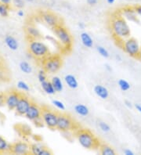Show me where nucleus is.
I'll return each mask as SVG.
<instances>
[{
	"label": "nucleus",
	"instance_id": "obj_13",
	"mask_svg": "<svg viewBox=\"0 0 141 155\" xmlns=\"http://www.w3.org/2000/svg\"><path fill=\"white\" fill-rule=\"evenodd\" d=\"M10 153L17 155H26L30 153V144L23 141H18L11 144Z\"/></svg>",
	"mask_w": 141,
	"mask_h": 155
},
{
	"label": "nucleus",
	"instance_id": "obj_39",
	"mask_svg": "<svg viewBox=\"0 0 141 155\" xmlns=\"http://www.w3.org/2000/svg\"><path fill=\"white\" fill-rule=\"evenodd\" d=\"M17 14L19 17H25V13L22 9H20V10H18V11L17 12Z\"/></svg>",
	"mask_w": 141,
	"mask_h": 155
},
{
	"label": "nucleus",
	"instance_id": "obj_9",
	"mask_svg": "<svg viewBox=\"0 0 141 155\" xmlns=\"http://www.w3.org/2000/svg\"><path fill=\"white\" fill-rule=\"evenodd\" d=\"M42 107L36 103L32 102L30 107L28 108V111L25 114V117L29 121H33L35 125H38V124H40L41 125H43V121L42 119Z\"/></svg>",
	"mask_w": 141,
	"mask_h": 155
},
{
	"label": "nucleus",
	"instance_id": "obj_18",
	"mask_svg": "<svg viewBox=\"0 0 141 155\" xmlns=\"http://www.w3.org/2000/svg\"><path fill=\"white\" fill-rule=\"evenodd\" d=\"M64 80L66 85H68L70 89H77L78 86H79V82H78L77 78L73 74H67L64 77Z\"/></svg>",
	"mask_w": 141,
	"mask_h": 155
},
{
	"label": "nucleus",
	"instance_id": "obj_38",
	"mask_svg": "<svg viewBox=\"0 0 141 155\" xmlns=\"http://www.w3.org/2000/svg\"><path fill=\"white\" fill-rule=\"evenodd\" d=\"M86 2L89 6H95L98 3L99 0H86Z\"/></svg>",
	"mask_w": 141,
	"mask_h": 155
},
{
	"label": "nucleus",
	"instance_id": "obj_35",
	"mask_svg": "<svg viewBox=\"0 0 141 155\" xmlns=\"http://www.w3.org/2000/svg\"><path fill=\"white\" fill-rule=\"evenodd\" d=\"M52 154H53L52 151L49 150L46 147H44L43 150H42L39 153V155H52Z\"/></svg>",
	"mask_w": 141,
	"mask_h": 155
},
{
	"label": "nucleus",
	"instance_id": "obj_49",
	"mask_svg": "<svg viewBox=\"0 0 141 155\" xmlns=\"http://www.w3.org/2000/svg\"><path fill=\"white\" fill-rule=\"evenodd\" d=\"M35 0H25V2H34Z\"/></svg>",
	"mask_w": 141,
	"mask_h": 155
},
{
	"label": "nucleus",
	"instance_id": "obj_50",
	"mask_svg": "<svg viewBox=\"0 0 141 155\" xmlns=\"http://www.w3.org/2000/svg\"><path fill=\"white\" fill-rule=\"evenodd\" d=\"M0 61H1V59H0Z\"/></svg>",
	"mask_w": 141,
	"mask_h": 155
},
{
	"label": "nucleus",
	"instance_id": "obj_5",
	"mask_svg": "<svg viewBox=\"0 0 141 155\" xmlns=\"http://www.w3.org/2000/svg\"><path fill=\"white\" fill-rule=\"evenodd\" d=\"M42 68L49 73L55 74L58 72L63 64L61 57L59 55H49L44 60H42Z\"/></svg>",
	"mask_w": 141,
	"mask_h": 155
},
{
	"label": "nucleus",
	"instance_id": "obj_23",
	"mask_svg": "<svg viewBox=\"0 0 141 155\" xmlns=\"http://www.w3.org/2000/svg\"><path fill=\"white\" fill-rule=\"evenodd\" d=\"M10 149L11 144H9L6 139L0 136V153H10Z\"/></svg>",
	"mask_w": 141,
	"mask_h": 155
},
{
	"label": "nucleus",
	"instance_id": "obj_1",
	"mask_svg": "<svg viewBox=\"0 0 141 155\" xmlns=\"http://www.w3.org/2000/svg\"><path fill=\"white\" fill-rule=\"evenodd\" d=\"M110 29L112 35L119 43H121L131 35V30L128 23L120 13L113 16L110 21Z\"/></svg>",
	"mask_w": 141,
	"mask_h": 155
},
{
	"label": "nucleus",
	"instance_id": "obj_21",
	"mask_svg": "<svg viewBox=\"0 0 141 155\" xmlns=\"http://www.w3.org/2000/svg\"><path fill=\"white\" fill-rule=\"evenodd\" d=\"M41 87L42 89V90L45 92L46 94L49 95H53L56 93V90H55L54 87H53V84L51 82V81H43L41 83Z\"/></svg>",
	"mask_w": 141,
	"mask_h": 155
},
{
	"label": "nucleus",
	"instance_id": "obj_3",
	"mask_svg": "<svg viewBox=\"0 0 141 155\" xmlns=\"http://www.w3.org/2000/svg\"><path fill=\"white\" fill-rule=\"evenodd\" d=\"M28 52L32 53L35 59L42 61L50 55L49 48L45 42L40 39L29 40L28 46Z\"/></svg>",
	"mask_w": 141,
	"mask_h": 155
},
{
	"label": "nucleus",
	"instance_id": "obj_40",
	"mask_svg": "<svg viewBox=\"0 0 141 155\" xmlns=\"http://www.w3.org/2000/svg\"><path fill=\"white\" fill-rule=\"evenodd\" d=\"M124 154L125 155H134V153L131 150L126 149L124 150Z\"/></svg>",
	"mask_w": 141,
	"mask_h": 155
},
{
	"label": "nucleus",
	"instance_id": "obj_45",
	"mask_svg": "<svg viewBox=\"0 0 141 155\" xmlns=\"http://www.w3.org/2000/svg\"><path fill=\"white\" fill-rule=\"evenodd\" d=\"M104 67H105V69L107 71H112V68H111V67L110 66L109 64H106L105 65H104Z\"/></svg>",
	"mask_w": 141,
	"mask_h": 155
},
{
	"label": "nucleus",
	"instance_id": "obj_27",
	"mask_svg": "<svg viewBox=\"0 0 141 155\" xmlns=\"http://www.w3.org/2000/svg\"><path fill=\"white\" fill-rule=\"evenodd\" d=\"M10 10V5L2 3L0 2V17H7Z\"/></svg>",
	"mask_w": 141,
	"mask_h": 155
},
{
	"label": "nucleus",
	"instance_id": "obj_8",
	"mask_svg": "<svg viewBox=\"0 0 141 155\" xmlns=\"http://www.w3.org/2000/svg\"><path fill=\"white\" fill-rule=\"evenodd\" d=\"M59 114L47 107H42V119L44 125L50 129H56Z\"/></svg>",
	"mask_w": 141,
	"mask_h": 155
},
{
	"label": "nucleus",
	"instance_id": "obj_2",
	"mask_svg": "<svg viewBox=\"0 0 141 155\" xmlns=\"http://www.w3.org/2000/svg\"><path fill=\"white\" fill-rule=\"evenodd\" d=\"M75 136L79 144L85 149L96 150L101 145L97 137L89 129H78L75 132Z\"/></svg>",
	"mask_w": 141,
	"mask_h": 155
},
{
	"label": "nucleus",
	"instance_id": "obj_33",
	"mask_svg": "<svg viewBox=\"0 0 141 155\" xmlns=\"http://www.w3.org/2000/svg\"><path fill=\"white\" fill-rule=\"evenodd\" d=\"M98 125H99V128L100 129V130L103 133H108L111 131V127L109 126V125L107 123L104 122V121H100L98 123Z\"/></svg>",
	"mask_w": 141,
	"mask_h": 155
},
{
	"label": "nucleus",
	"instance_id": "obj_44",
	"mask_svg": "<svg viewBox=\"0 0 141 155\" xmlns=\"http://www.w3.org/2000/svg\"><path fill=\"white\" fill-rule=\"evenodd\" d=\"M135 107H136V110L141 114V105L140 104H136Z\"/></svg>",
	"mask_w": 141,
	"mask_h": 155
},
{
	"label": "nucleus",
	"instance_id": "obj_36",
	"mask_svg": "<svg viewBox=\"0 0 141 155\" xmlns=\"http://www.w3.org/2000/svg\"><path fill=\"white\" fill-rule=\"evenodd\" d=\"M5 97H6V94L0 93V107L5 105Z\"/></svg>",
	"mask_w": 141,
	"mask_h": 155
},
{
	"label": "nucleus",
	"instance_id": "obj_42",
	"mask_svg": "<svg viewBox=\"0 0 141 155\" xmlns=\"http://www.w3.org/2000/svg\"><path fill=\"white\" fill-rule=\"evenodd\" d=\"M125 104H126V106L127 107L129 108L133 107V104H132V103L130 102V101H129V100H126V101H125Z\"/></svg>",
	"mask_w": 141,
	"mask_h": 155
},
{
	"label": "nucleus",
	"instance_id": "obj_15",
	"mask_svg": "<svg viewBox=\"0 0 141 155\" xmlns=\"http://www.w3.org/2000/svg\"><path fill=\"white\" fill-rule=\"evenodd\" d=\"M25 32L29 40L41 39L42 34L37 27L33 25H28L25 28Z\"/></svg>",
	"mask_w": 141,
	"mask_h": 155
},
{
	"label": "nucleus",
	"instance_id": "obj_28",
	"mask_svg": "<svg viewBox=\"0 0 141 155\" xmlns=\"http://www.w3.org/2000/svg\"><path fill=\"white\" fill-rule=\"evenodd\" d=\"M118 84H119V86L121 90L124 91V92L125 91H128L130 89V84L125 79L119 80Z\"/></svg>",
	"mask_w": 141,
	"mask_h": 155
},
{
	"label": "nucleus",
	"instance_id": "obj_43",
	"mask_svg": "<svg viewBox=\"0 0 141 155\" xmlns=\"http://www.w3.org/2000/svg\"><path fill=\"white\" fill-rule=\"evenodd\" d=\"M0 2H2V3L7 4V5H10L12 2V0H0Z\"/></svg>",
	"mask_w": 141,
	"mask_h": 155
},
{
	"label": "nucleus",
	"instance_id": "obj_34",
	"mask_svg": "<svg viewBox=\"0 0 141 155\" xmlns=\"http://www.w3.org/2000/svg\"><path fill=\"white\" fill-rule=\"evenodd\" d=\"M52 104H53V106L56 107L57 109L60 110H65V106H64V103L61 102L60 100H53L52 101Z\"/></svg>",
	"mask_w": 141,
	"mask_h": 155
},
{
	"label": "nucleus",
	"instance_id": "obj_22",
	"mask_svg": "<svg viewBox=\"0 0 141 155\" xmlns=\"http://www.w3.org/2000/svg\"><path fill=\"white\" fill-rule=\"evenodd\" d=\"M75 113L82 117H86L89 114V110L88 107H86L84 104H79L75 106Z\"/></svg>",
	"mask_w": 141,
	"mask_h": 155
},
{
	"label": "nucleus",
	"instance_id": "obj_30",
	"mask_svg": "<svg viewBox=\"0 0 141 155\" xmlns=\"http://www.w3.org/2000/svg\"><path fill=\"white\" fill-rule=\"evenodd\" d=\"M17 86L20 90L23 91V92H28L30 90V87H29L28 84L24 81H19L17 83Z\"/></svg>",
	"mask_w": 141,
	"mask_h": 155
},
{
	"label": "nucleus",
	"instance_id": "obj_32",
	"mask_svg": "<svg viewBox=\"0 0 141 155\" xmlns=\"http://www.w3.org/2000/svg\"><path fill=\"white\" fill-rule=\"evenodd\" d=\"M46 73L47 72L44 70L43 68L39 71V73H38V79H39V81L40 83H42V82H43V81L47 80Z\"/></svg>",
	"mask_w": 141,
	"mask_h": 155
},
{
	"label": "nucleus",
	"instance_id": "obj_41",
	"mask_svg": "<svg viewBox=\"0 0 141 155\" xmlns=\"http://www.w3.org/2000/svg\"><path fill=\"white\" fill-rule=\"evenodd\" d=\"M78 27H79V28L80 29H85V28H86V25H85V23L83 22H79V24H78Z\"/></svg>",
	"mask_w": 141,
	"mask_h": 155
},
{
	"label": "nucleus",
	"instance_id": "obj_10",
	"mask_svg": "<svg viewBox=\"0 0 141 155\" xmlns=\"http://www.w3.org/2000/svg\"><path fill=\"white\" fill-rule=\"evenodd\" d=\"M40 18L43 21L45 25L53 29L59 25H62L60 23V19L59 18V17H57V15H56L53 12L48 11V10L42 12Z\"/></svg>",
	"mask_w": 141,
	"mask_h": 155
},
{
	"label": "nucleus",
	"instance_id": "obj_26",
	"mask_svg": "<svg viewBox=\"0 0 141 155\" xmlns=\"http://www.w3.org/2000/svg\"><path fill=\"white\" fill-rule=\"evenodd\" d=\"M19 68L20 70L25 73L26 74H31L32 72V67L31 66V64L27 61H21L20 64H19Z\"/></svg>",
	"mask_w": 141,
	"mask_h": 155
},
{
	"label": "nucleus",
	"instance_id": "obj_37",
	"mask_svg": "<svg viewBox=\"0 0 141 155\" xmlns=\"http://www.w3.org/2000/svg\"><path fill=\"white\" fill-rule=\"evenodd\" d=\"M134 10L138 16L141 17V5H137V6H134Z\"/></svg>",
	"mask_w": 141,
	"mask_h": 155
},
{
	"label": "nucleus",
	"instance_id": "obj_31",
	"mask_svg": "<svg viewBox=\"0 0 141 155\" xmlns=\"http://www.w3.org/2000/svg\"><path fill=\"white\" fill-rule=\"evenodd\" d=\"M96 50H97L98 53H99L101 57H104V58H108V57H109V52L107 51V49H105L104 47H103V46H100V45L97 46V47H96Z\"/></svg>",
	"mask_w": 141,
	"mask_h": 155
},
{
	"label": "nucleus",
	"instance_id": "obj_29",
	"mask_svg": "<svg viewBox=\"0 0 141 155\" xmlns=\"http://www.w3.org/2000/svg\"><path fill=\"white\" fill-rule=\"evenodd\" d=\"M11 5L16 9H23L25 6V0H12Z\"/></svg>",
	"mask_w": 141,
	"mask_h": 155
},
{
	"label": "nucleus",
	"instance_id": "obj_16",
	"mask_svg": "<svg viewBox=\"0 0 141 155\" xmlns=\"http://www.w3.org/2000/svg\"><path fill=\"white\" fill-rule=\"evenodd\" d=\"M93 91L95 94L99 98L102 100H106L109 97V92L108 89L102 85H96L93 88Z\"/></svg>",
	"mask_w": 141,
	"mask_h": 155
},
{
	"label": "nucleus",
	"instance_id": "obj_12",
	"mask_svg": "<svg viewBox=\"0 0 141 155\" xmlns=\"http://www.w3.org/2000/svg\"><path fill=\"white\" fill-rule=\"evenodd\" d=\"M32 101L25 95H21V99L19 100L18 104L16 107L15 113L19 116H25V114L28 111V108L30 107Z\"/></svg>",
	"mask_w": 141,
	"mask_h": 155
},
{
	"label": "nucleus",
	"instance_id": "obj_14",
	"mask_svg": "<svg viewBox=\"0 0 141 155\" xmlns=\"http://www.w3.org/2000/svg\"><path fill=\"white\" fill-rule=\"evenodd\" d=\"M122 17H123L127 21H130L132 22H139L137 18V14L134 10L133 7H126L123 8L120 12Z\"/></svg>",
	"mask_w": 141,
	"mask_h": 155
},
{
	"label": "nucleus",
	"instance_id": "obj_6",
	"mask_svg": "<svg viewBox=\"0 0 141 155\" xmlns=\"http://www.w3.org/2000/svg\"><path fill=\"white\" fill-rule=\"evenodd\" d=\"M119 45L122 48L123 51L126 54H128L129 57H134V58L138 57L139 50L141 49V45L137 39H136L135 38H133V37H129V38L125 39L124 41H122L119 44Z\"/></svg>",
	"mask_w": 141,
	"mask_h": 155
},
{
	"label": "nucleus",
	"instance_id": "obj_11",
	"mask_svg": "<svg viewBox=\"0 0 141 155\" xmlns=\"http://www.w3.org/2000/svg\"><path fill=\"white\" fill-rule=\"evenodd\" d=\"M21 95L17 91L12 90L6 93L5 97V106L9 109V110H14L19 100L21 99Z\"/></svg>",
	"mask_w": 141,
	"mask_h": 155
},
{
	"label": "nucleus",
	"instance_id": "obj_20",
	"mask_svg": "<svg viewBox=\"0 0 141 155\" xmlns=\"http://www.w3.org/2000/svg\"><path fill=\"white\" fill-rule=\"evenodd\" d=\"M50 81L52 84H53L56 92H57V93L62 92L63 89H64V83H63L62 80H61L60 77H58V76H53V77H52Z\"/></svg>",
	"mask_w": 141,
	"mask_h": 155
},
{
	"label": "nucleus",
	"instance_id": "obj_46",
	"mask_svg": "<svg viewBox=\"0 0 141 155\" xmlns=\"http://www.w3.org/2000/svg\"><path fill=\"white\" fill-rule=\"evenodd\" d=\"M115 60H116L117 61H119V62H121V61H122V58L120 55H115Z\"/></svg>",
	"mask_w": 141,
	"mask_h": 155
},
{
	"label": "nucleus",
	"instance_id": "obj_17",
	"mask_svg": "<svg viewBox=\"0 0 141 155\" xmlns=\"http://www.w3.org/2000/svg\"><path fill=\"white\" fill-rule=\"evenodd\" d=\"M4 43L12 51H16L19 48V42L13 36L7 35L4 38Z\"/></svg>",
	"mask_w": 141,
	"mask_h": 155
},
{
	"label": "nucleus",
	"instance_id": "obj_19",
	"mask_svg": "<svg viewBox=\"0 0 141 155\" xmlns=\"http://www.w3.org/2000/svg\"><path fill=\"white\" fill-rule=\"evenodd\" d=\"M80 38H81L82 43L83 44L85 47L92 48L93 45V40L92 37L87 32H82L80 35Z\"/></svg>",
	"mask_w": 141,
	"mask_h": 155
},
{
	"label": "nucleus",
	"instance_id": "obj_25",
	"mask_svg": "<svg viewBox=\"0 0 141 155\" xmlns=\"http://www.w3.org/2000/svg\"><path fill=\"white\" fill-rule=\"evenodd\" d=\"M45 147L43 145L40 143H35L30 145V153L34 155H39L40 152Z\"/></svg>",
	"mask_w": 141,
	"mask_h": 155
},
{
	"label": "nucleus",
	"instance_id": "obj_47",
	"mask_svg": "<svg viewBox=\"0 0 141 155\" xmlns=\"http://www.w3.org/2000/svg\"><path fill=\"white\" fill-rule=\"evenodd\" d=\"M106 1H107V2L108 4H113L115 2V0H106Z\"/></svg>",
	"mask_w": 141,
	"mask_h": 155
},
{
	"label": "nucleus",
	"instance_id": "obj_48",
	"mask_svg": "<svg viewBox=\"0 0 141 155\" xmlns=\"http://www.w3.org/2000/svg\"><path fill=\"white\" fill-rule=\"evenodd\" d=\"M137 58H139V60H140V61H141V49H140V50H139V55H138V57H137Z\"/></svg>",
	"mask_w": 141,
	"mask_h": 155
},
{
	"label": "nucleus",
	"instance_id": "obj_24",
	"mask_svg": "<svg viewBox=\"0 0 141 155\" xmlns=\"http://www.w3.org/2000/svg\"><path fill=\"white\" fill-rule=\"evenodd\" d=\"M100 153L102 155H115V150L111 147V146L107 145V144H101L99 147Z\"/></svg>",
	"mask_w": 141,
	"mask_h": 155
},
{
	"label": "nucleus",
	"instance_id": "obj_4",
	"mask_svg": "<svg viewBox=\"0 0 141 155\" xmlns=\"http://www.w3.org/2000/svg\"><path fill=\"white\" fill-rule=\"evenodd\" d=\"M53 33L57 39V42L60 44L63 49H66L67 51L68 49H72L73 38H72V36L69 32V31L66 28L64 25H60L54 28Z\"/></svg>",
	"mask_w": 141,
	"mask_h": 155
},
{
	"label": "nucleus",
	"instance_id": "obj_7",
	"mask_svg": "<svg viewBox=\"0 0 141 155\" xmlns=\"http://www.w3.org/2000/svg\"><path fill=\"white\" fill-rule=\"evenodd\" d=\"M76 127L77 125L71 116L65 114H59L57 125H56L57 130L62 133H68L75 129H78Z\"/></svg>",
	"mask_w": 141,
	"mask_h": 155
}]
</instances>
